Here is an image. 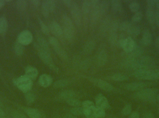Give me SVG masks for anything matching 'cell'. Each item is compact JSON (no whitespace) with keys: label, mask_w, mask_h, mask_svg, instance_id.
Instances as JSON below:
<instances>
[{"label":"cell","mask_w":159,"mask_h":118,"mask_svg":"<svg viewBox=\"0 0 159 118\" xmlns=\"http://www.w3.org/2000/svg\"><path fill=\"white\" fill-rule=\"evenodd\" d=\"M158 92L157 89L155 88H144L135 92L133 97L137 100L154 103L157 101Z\"/></svg>","instance_id":"1"},{"label":"cell","mask_w":159,"mask_h":118,"mask_svg":"<svg viewBox=\"0 0 159 118\" xmlns=\"http://www.w3.org/2000/svg\"><path fill=\"white\" fill-rule=\"evenodd\" d=\"M134 76L139 79L144 80H154L159 79V70L142 69L135 71Z\"/></svg>","instance_id":"2"},{"label":"cell","mask_w":159,"mask_h":118,"mask_svg":"<svg viewBox=\"0 0 159 118\" xmlns=\"http://www.w3.org/2000/svg\"><path fill=\"white\" fill-rule=\"evenodd\" d=\"M62 30L65 38L68 40H72L75 35V27L72 19L67 15L62 17Z\"/></svg>","instance_id":"3"},{"label":"cell","mask_w":159,"mask_h":118,"mask_svg":"<svg viewBox=\"0 0 159 118\" xmlns=\"http://www.w3.org/2000/svg\"><path fill=\"white\" fill-rule=\"evenodd\" d=\"M14 83L19 90L25 93L30 92L32 88V80L25 75L16 79Z\"/></svg>","instance_id":"4"},{"label":"cell","mask_w":159,"mask_h":118,"mask_svg":"<svg viewBox=\"0 0 159 118\" xmlns=\"http://www.w3.org/2000/svg\"><path fill=\"white\" fill-rule=\"evenodd\" d=\"M38 55L41 60L45 64L48 65L52 70L54 71L55 72H58L59 71L58 68L54 64L49 51L40 49L38 52Z\"/></svg>","instance_id":"5"},{"label":"cell","mask_w":159,"mask_h":118,"mask_svg":"<svg viewBox=\"0 0 159 118\" xmlns=\"http://www.w3.org/2000/svg\"><path fill=\"white\" fill-rule=\"evenodd\" d=\"M56 8V4L53 0H45L42 3V12L45 17L47 18L49 14L54 12Z\"/></svg>","instance_id":"6"},{"label":"cell","mask_w":159,"mask_h":118,"mask_svg":"<svg viewBox=\"0 0 159 118\" xmlns=\"http://www.w3.org/2000/svg\"><path fill=\"white\" fill-rule=\"evenodd\" d=\"M70 8L71 14L74 22L76 26H79L81 24L82 15H81V11L79 6L75 2H74Z\"/></svg>","instance_id":"7"},{"label":"cell","mask_w":159,"mask_h":118,"mask_svg":"<svg viewBox=\"0 0 159 118\" xmlns=\"http://www.w3.org/2000/svg\"><path fill=\"white\" fill-rule=\"evenodd\" d=\"M33 37L31 32L29 30L21 31L18 36L17 42L23 46L28 45L32 42Z\"/></svg>","instance_id":"8"},{"label":"cell","mask_w":159,"mask_h":118,"mask_svg":"<svg viewBox=\"0 0 159 118\" xmlns=\"http://www.w3.org/2000/svg\"><path fill=\"white\" fill-rule=\"evenodd\" d=\"M95 86L99 87L102 90L107 92H111L114 89V87L110 83L105 81L96 78H91L90 79Z\"/></svg>","instance_id":"9"},{"label":"cell","mask_w":159,"mask_h":118,"mask_svg":"<svg viewBox=\"0 0 159 118\" xmlns=\"http://www.w3.org/2000/svg\"><path fill=\"white\" fill-rule=\"evenodd\" d=\"M143 69H151L155 66V61L151 56L144 55L139 57Z\"/></svg>","instance_id":"10"},{"label":"cell","mask_w":159,"mask_h":118,"mask_svg":"<svg viewBox=\"0 0 159 118\" xmlns=\"http://www.w3.org/2000/svg\"><path fill=\"white\" fill-rule=\"evenodd\" d=\"M95 101L96 107L99 108L105 109H107L110 107L108 100L102 94L100 93L97 95L95 97Z\"/></svg>","instance_id":"11"},{"label":"cell","mask_w":159,"mask_h":118,"mask_svg":"<svg viewBox=\"0 0 159 118\" xmlns=\"http://www.w3.org/2000/svg\"><path fill=\"white\" fill-rule=\"evenodd\" d=\"M147 86L146 83L143 82H134L127 83L125 86V89L130 91H140L144 89Z\"/></svg>","instance_id":"12"},{"label":"cell","mask_w":159,"mask_h":118,"mask_svg":"<svg viewBox=\"0 0 159 118\" xmlns=\"http://www.w3.org/2000/svg\"><path fill=\"white\" fill-rule=\"evenodd\" d=\"M136 45L133 39L129 37L124 39L121 48L126 53H129L135 48Z\"/></svg>","instance_id":"13"},{"label":"cell","mask_w":159,"mask_h":118,"mask_svg":"<svg viewBox=\"0 0 159 118\" xmlns=\"http://www.w3.org/2000/svg\"><path fill=\"white\" fill-rule=\"evenodd\" d=\"M49 30L56 37H61L63 34L60 25L56 21H53L49 25Z\"/></svg>","instance_id":"14"},{"label":"cell","mask_w":159,"mask_h":118,"mask_svg":"<svg viewBox=\"0 0 159 118\" xmlns=\"http://www.w3.org/2000/svg\"><path fill=\"white\" fill-rule=\"evenodd\" d=\"M39 84L44 88L49 87L53 82V79L50 75L47 74L41 75L39 79Z\"/></svg>","instance_id":"15"},{"label":"cell","mask_w":159,"mask_h":118,"mask_svg":"<svg viewBox=\"0 0 159 118\" xmlns=\"http://www.w3.org/2000/svg\"><path fill=\"white\" fill-rule=\"evenodd\" d=\"M152 41V35L150 31L145 29L143 31L141 40V43L144 46L150 45Z\"/></svg>","instance_id":"16"},{"label":"cell","mask_w":159,"mask_h":118,"mask_svg":"<svg viewBox=\"0 0 159 118\" xmlns=\"http://www.w3.org/2000/svg\"><path fill=\"white\" fill-rule=\"evenodd\" d=\"M144 52V50L142 47L136 45L135 48L128 54L127 58L131 59H137L138 57H140L143 55Z\"/></svg>","instance_id":"17"},{"label":"cell","mask_w":159,"mask_h":118,"mask_svg":"<svg viewBox=\"0 0 159 118\" xmlns=\"http://www.w3.org/2000/svg\"><path fill=\"white\" fill-rule=\"evenodd\" d=\"M146 16L148 23L154 26L155 24V9L154 7L147 6Z\"/></svg>","instance_id":"18"},{"label":"cell","mask_w":159,"mask_h":118,"mask_svg":"<svg viewBox=\"0 0 159 118\" xmlns=\"http://www.w3.org/2000/svg\"><path fill=\"white\" fill-rule=\"evenodd\" d=\"M24 111L30 118H42L43 116L42 113L36 108H27Z\"/></svg>","instance_id":"19"},{"label":"cell","mask_w":159,"mask_h":118,"mask_svg":"<svg viewBox=\"0 0 159 118\" xmlns=\"http://www.w3.org/2000/svg\"><path fill=\"white\" fill-rule=\"evenodd\" d=\"M25 75L31 79L34 80L38 75V71L36 68L31 66H27L25 68Z\"/></svg>","instance_id":"20"},{"label":"cell","mask_w":159,"mask_h":118,"mask_svg":"<svg viewBox=\"0 0 159 118\" xmlns=\"http://www.w3.org/2000/svg\"><path fill=\"white\" fill-rule=\"evenodd\" d=\"M75 93L72 90H65L61 92L59 94L58 97L60 99L67 101L71 98H74Z\"/></svg>","instance_id":"21"},{"label":"cell","mask_w":159,"mask_h":118,"mask_svg":"<svg viewBox=\"0 0 159 118\" xmlns=\"http://www.w3.org/2000/svg\"><path fill=\"white\" fill-rule=\"evenodd\" d=\"M91 5L90 1L85 0L83 1L81 4V11L85 16H87L90 14Z\"/></svg>","instance_id":"22"},{"label":"cell","mask_w":159,"mask_h":118,"mask_svg":"<svg viewBox=\"0 0 159 118\" xmlns=\"http://www.w3.org/2000/svg\"><path fill=\"white\" fill-rule=\"evenodd\" d=\"M110 4V2L109 1H107V0L101 1L99 8H100L101 15H104L105 14H106L109 9Z\"/></svg>","instance_id":"23"},{"label":"cell","mask_w":159,"mask_h":118,"mask_svg":"<svg viewBox=\"0 0 159 118\" xmlns=\"http://www.w3.org/2000/svg\"><path fill=\"white\" fill-rule=\"evenodd\" d=\"M141 31V28L139 26L133 24V25L129 29V30L127 31V32L131 36L136 37L140 34Z\"/></svg>","instance_id":"24"},{"label":"cell","mask_w":159,"mask_h":118,"mask_svg":"<svg viewBox=\"0 0 159 118\" xmlns=\"http://www.w3.org/2000/svg\"><path fill=\"white\" fill-rule=\"evenodd\" d=\"M8 27L7 20L4 17H0V34H4L6 32Z\"/></svg>","instance_id":"25"},{"label":"cell","mask_w":159,"mask_h":118,"mask_svg":"<svg viewBox=\"0 0 159 118\" xmlns=\"http://www.w3.org/2000/svg\"><path fill=\"white\" fill-rule=\"evenodd\" d=\"M111 79L116 81L121 82L127 80L129 79V77L126 74L121 73H117L113 74L111 76Z\"/></svg>","instance_id":"26"},{"label":"cell","mask_w":159,"mask_h":118,"mask_svg":"<svg viewBox=\"0 0 159 118\" xmlns=\"http://www.w3.org/2000/svg\"><path fill=\"white\" fill-rule=\"evenodd\" d=\"M107 59V55L104 51H102L99 53L97 57L98 63L100 66H103L105 64Z\"/></svg>","instance_id":"27"},{"label":"cell","mask_w":159,"mask_h":118,"mask_svg":"<svg viewBox=\"0 0 159 118\" xmlns=\"http://www.w3.org/2000/svg\"><path fill=\"white\" fill-rule=\"evenodd\" d=\"M38 43L40 46V49L49 52L48 43L45 39L43 37H39L38 39Z\"/></svg>","instance_id":"28"},{"label":"cell","mask_w":159,"mask_h":118,"mask_svg":"<svg viewBox=\"0 0 159 118\" xmlns=\"http://www.w3.org/2000/svg\"><path fill=\"white\" fill-rule=\"evenodd\" d=\"M111 7L113 11L115 12H119L122 8V3L119 0H113L110 2Z\"/></svg>","instance_id":"29"},{"label":"cell","mask_w":159,"mask_h":118,"mask_svg":"<svg viewBox=\"0 0 159 118\" xmlns=\"http://www.w3.org/2000/svg\"><path fill=\"white\" fill-rule=\"evenodd\" d=\"M106 113L104 109L99 108L95 106L93 109V116L96 118H102L104 117Z\"/></svg>","instance_id":"30"},{"label":"cell","mask_w":159,"mask_h":118,"mask_svg":"<svg viewBox=\"0 0 159 118\" xmlns=\"http://www.w3.org/2000/svg\"><path fill=\"white\" fill-rule=\"evenodd\" d=\"M69 81L68 80L63 79L59 80L55 82L53 86L56 89L63 88L69 85Z\"/></svg>","instance_id":"31"},{"label":"cell","mask_w":159,"mask_h":118,"mask_svg":"<svg viewBox=\"0 0 159 118\" xmlns=\"http://www.w3.org/2000/svg\"><path fill=\"white\" fill-rule=\"evenodd\" d=\"M67 104L73 107H78L82 105V103L78 99H75V98H71L66 101Z\"/></svg>","instance_id":"32"},{"label":"cell","mask_w":159,"mask_h":118,"mask_svg":"<svg viewBox=\"0 0 159 118\" xmlns=\"http://www.w3.org/2000/svg\"><path fill=\"white\" fill-rule=\"evenodd\" d=\"M129 8L132 12L136 13L139 11L140 9V3L137 1H133L129 4Z\"/></svg>","instance_id":"33"},{"label":"cell","mask_w":159,"mask_h":118,"mask_svg":"<svg viewBox=\"0 0 159 118\" xmlns=\"http://www.w3.org/2000/svg\"><path fill=\"white\" fill-rule=\"evenodd\" d=\"M14 51L17 55H21L24 52L23 45H21L17 42L15 43L14 46Z\"/></svg>","instance_id":"34"},{"label":"cell","mask_w":159,"mask_h":118,"mask_svg":"<svg viewBox=\"0 0 159 118\" xmlns=\"http://www.w3.org/2000/svg\"><path fill=\"white\" fill-rule=\"evenodd\" d=\"M108 18H107L102 22V25H101V29H100L102 32H106L108 30H109L111 23Z\"/></svg>","instance_id":"35"},{"label":"cell","mask_w":159,"mask_h":118,"mask_svg":"<svg viewBox=\"0 0 159 118\" xmlns=\"http://www.w3.org/2000/svg\"><path fill=\"white\" fill-rule=\"evenodd\" d=\"M133 23L129 21H125L120 24L119 28L122 31L127 32Z\"/></svg>","instance_id":"36"},{"label":"cell","mask_w":159,"mask_h":118,"mask_svg":"<svg viewBox=\"0 0 159 118\" xmlns=\"http://www.w3.org/2000/svg\"><path fill=\"white\" fill-rule=\"evenodd\" d=\"M25 98L26 102L29 104H31L34 103L35 100V97L34 95L30 92L25 93Z\"/></svg>","instance_id":"37"},{"label":"cell","mask_w":159,"mask_h":118,"mask_svg":"<svg viewBox=\"0 0 159 118\" xmlns=\"http://www.w3.org/2000/svg\"><path fill=\"white\" fill-rule=\"evenodd\" d=\"M17 7L20 11H23L26 10L28 6V2L25 0H20L17 1Z\"/></svg>","instance_id":"38"},{"label":"cell","mask_w":159,"mask_h":118,"mask_svg":"<svg viewBox=\"0 0 159 118\" xmlns=\"http://www.w3.org/2000/svg\"><path fill=\"white\" fill-rule=\"evenodd\" d=\"M72 115L75 116H80L83 115V109L82 108L74 107L70 110Z\"/></svg>","instance_id":"39"},{"label":"cell","mask_w":159,"mask_h":118,"mask_svg":"<svg viewBox=\"0 0 159 118\" xmlns=\"http://www.w3.org/2000/svg\"><path fill=\"white\" fill-rule=\"evenodd\" d=\"M143 13L141 11H138L135 13L132 17V20L133 22H138L142 20L143 17Z\"/></svg>","instance_id":"40"},{"label":"cell","mask_w":159,"mask_h":118,"mask_svg":"<svg viewBox=\"0 0 159 118\" xmlns=\"http://www.w3.org/2000/svg\"><path fill=\"white\" fill-rule=\"evenodd\" d=\"M39 24H40V27L42 30V32L45 35H48L50 32L49 28L45 25V23H44V22L41 19H39Z\"/></svg>","instance_id":"41"},{"label":"cell","mask_w":159,"mask_h":118,"mask_svg":"<svg viewBox=\"0 0 159 118\" xmlns=\"http://www.w3.org/2000/svg\"><path fill=\"white\" fill-rule=\"evenodd\" d=\"M132 113V106L129 104H126L122 110V114L123 116H127L130 115Z\"/></svg>","instance_id":"42"},{"label":"cell","mask_w":159,"mask_h":118,"mask_svg":"<svg viewBox=\"0 0 159 118\" xmlns=\"http://www.w3.org/2000/svg\"><path fill=\"white\" fill-rule=\"evenodd\" d=\"M82 108H90L94 107V103L89 100H86L82 103Z\"/></svg>","instance_id":"43"},{"label":"cell","mask_w":159,"mask_h":118,"mask_svg":"<svg viewBox=\"0 0 159 118\" xmlns=\"http://www.w3.org/2000/svg\"><path fill=\"white\" fill-rule=\"evenodd\" d=\"M11 115L13 118H27L25 115L17 111H13Z\"/></svg>","instance_id":"44"},{"label":"cell","mask_w":159,"mask_h":118,"mask_svg":"<svg viewBox=\"0 0 159 118\" xmlns=\"http://www.w3.org/2000/svg\"><path fill=\"white\" fill-rule=\"evenodd\" d=\"M93 43L92 42H89L86 44L85 47V51H91L92 50L93 48Z\"/></svg>","instance_id":"45"},{"label":"cell","mask_w":159,"mask_h":118,"mask_svg":"<svg viewBox=\"0 0 159 118\" xmlns=\"http://www.w3.org/2000/svg\"><path fill=\"white\" fill-rule=\"evenodd\" d=\"M155 24L159 27V10H155Z\"/></svg>","instance_id":"46"},{"label":"cell","mask_w":159,"mask_h":118,"mask_svg":"<svg viewBox=\"0 0 159 118\" xmlns=\"http://www.w3.org/2000/svg\"><path fill=\"white\" fill-rule=\"evenodd\" d=\"M156 0H148L147 1V6L149 7H155L156 6Z\"/></svg>","instance_id":"47"},{"label":"cell","mask_w":159,"mask_h":118,"mask_svg":"<svg viewBox=\"0 0 159 118\" xmlns=\"http://www.w3.org/2000/svg\"><path fill=\"white\" fill-rule=\"evenodd\" d=\"M62 2L64 5L69 8H70L74 2L70 1V0H63Z\"/></svg>","instance_id":"48"},{"label":"cell","mask_w":159,"mask_h":118,"mask_svg":"<svg viewBox=\"0 0 159 118\" xmlns=\"http://www.w3.org/2000/svg\"><path fill=\"white\" fill-rule=\"evenodd\" d=\"M140 114L137 111H134L130 115L129 118H140Z\"/></svg>","instance_id":"49"},{"label":"cell","mask_w":159,"mask_h":118,"mask_svg":"<svg viewBox=\"0 0 159 118\" xmlns=\"http://www.w3.org/2000/svg\"><path fill=\"white\" fill-rule=\"evenodd\" d=\"M143 118H155V117L152 113L147 112L144 115Z\"/></svg>","instance_id":"50"},{"label":"cell","mask_w":159,"mask_h":118,"mask_svg":"<svg viewBox=\"0 0 159 118\" xmlns=\"http://www.w3.org/2000/svg\"><path fill=\"white\" fill-rule=\"evenodd\" d=\"M31 2L32 4L35 6H39L41 4V2L39 0H32L31 1Z\"/></svg>","instance_id":"51"},{"label":"cell","mask_w":159,"mask_h":118,"mask_svg":"<svg viewBox=\"0 0 159 118\" xmlns=\"http://www.w3.org/2000/svg\"><path fill=\"white\" fill-rule=\"evenodd\" d=\"M6 116L5 113L4 111L0 108V117H5Z\"/></svg>","instance_id":"52"},{"label":"cell","mask_w":159,"mask_h":118,"mask_svg":"<svg viewBox=\"0 0 159 118\" xmlns=\"http://www.w3.org/2000/svg\"><path fill=\"white\" fill-rule=\"evenodd\" d=\"M64 118H77L75 116H74L73 115H70V114H69V115H66L64 117Z\"/></svg>","instance_id":"53"},{"label":"cell","mask_w":159,"mask_h":118,"mask_svg":"<svg viewBox=\"0 0 159 118\" xmlns=\"http://www.w3.org/2000/svg\"><path fill=\"white\" fill-rule=\"evenodd\" d=\"M5 3V2L4 1L0 0V9L4 6Z\"/></svg>","instance_id":"54"},{"label":"cell","mask_w":159,"mask_h":118,"mask_svg":"<svg viewBox=\"0 0 159 118\" xmlns=\"http://www.w3.org/2000/svg\"><path fill=\"white\" fill-rule=\"evenodd\" d=\"M156 9L159 10V0H156Z\"/></svg>","instance_id":"55"},{"label":"cell","mask_w":159,"mask_h":118,"mask_svg":"<svg viewBox=\"0 0 159 118\" xmlns=\"http://www.w3.org/2000/svg\"><path fill=\"white\" fill-rule=\"evenodd\" d=\"M156 44L157 47H159V36H158L156 39Z\"/></svg>","instance_id":"56"},{"label":"cell","mask_w":159,"mask_h":118,"mask_svg":"<svg viewBox=\"0 0 159 118\" xmlns=\"http://www.w3.org/2000/svg\"><path fill=\"white\" fill-rule=\"evenodd\" d=\"M157 100L159 102V94L157 96Z\"/></svg>","instance_id":"57"},{"label":"cell","mask_w":159,"mask_h":118,"mask_svg":"<svg viewBox=\"0 0 159 118\" xmlns=\"http://www.w3.org/2000/svg\"><path fill=\"white\" fill-rule=\"evenodd\" d=\"M87 118H95L94 116H91L89 117H87Z\"/></svg>","instance_id":"58"},{"label":"cell","mask_w":159,"mask_h":118,"mask_svg":"<svg viewBox=\"0 0 159 118\" xmlns=\"http://www.w3.org/2000/svg\"><path fill=\"white\" fill-rule=\"evenodd\" d=\"M2 103L0 102V108H2Z\"/></svg>","instance_id":"59"},{"label":"cell","mask_w":159,"mask_h":118,"mask_svg":"<svg viewBox=\"0 0 159 118\" xmlns=\"http://www.w3.org/2000/svg\"><path fill=\"white\" fill-rule=\"evenodd\" d=\"M158 113H159V104L158 105Z\"/></svg>","instance_id":"60"},{"label":"cell","mask_w":159,"mask_h":118,"mask_svg":"<svg viewBox=\"0 0 159 118\" xmlns=\"http://www.w3.org/2000/svg\"><path fill=\"white\" fill-rule=\"evenodd\" d=\"M0 118H7L5 116V117H0Z\"/></svg>","instance_id":"61"}]
</instances>
